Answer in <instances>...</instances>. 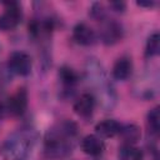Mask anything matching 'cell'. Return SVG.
<instances>
[{
    "label": "cell",
    "instance_id": "3957f363",
    "mask_svg": "<svg viewBox=\"0 0 160 160\" xmlns=\"http://www.w3.org/2000/svg\"><path fill=\"white\" fill-rule=\"evenodd\" d=\"M31 68L32 60L30 55L24 51H14L8 59V69L15 75L26 76L30 74Z\"/></svg>",
    "mask_w": 160,
    "mask_h": 160
},
{
    "label": "cell",
    "instance_id": "8fae6325",
    "mask_svg": "<svg viewBox=\"0 0 160 160\" xmlns=\"http://www.w3.org/2000/svg\"><path fill=\"white\" fill-rule=\"evenodd\" d=\"M121 124H119L114 119H105L95 125V130L100 136L104 138H112L119 134Z\"/></svg>",
    "mask_w": 160,
    "mask_h": 160
},
{
    "label": "cell",
    "instance_id": "ba28073f",
    "mask_svg": "<svg viewBox=\"0 0 160 160\" xmlns=\"http://www.w3.org/2000/svg\"><path fill=\"white\" fill-rule=\"evenodd\" d=\"M95 102H96V100L92 94L84 92L74 102V106H72L74 112L76 115H79L80 118H89L95 109Z\"/></svg>",
    "mask_w": 160,
    "mask_h": 160
},
{
    "label": "cell",
    "instance_id": "6da1fadb",
    "mask_svg": "<svg viewBox=\"0 0 160 160\" xmlns=\"http://www.w3.org/2000/svg\"><path fill=\"white\" fill-rule=\"evenodd\" d=\"M78 126L72 121H62L50 128L45 134L44 151L50 159H62L71 152L72 139L76 136Z\"/></svg>",
    "mask_w": 160,
    "mask_h": 160
},
{
    "label": "cell",
    "instance_id": "8992f818",
    "mask_svg": "<svg viewBox=\"0 0 160 160\" xmlns=\"http://www.w3.org/2000/svg\"><path fill=\"white\" fill-rule=\"evenodd\" d=\"M122 26L114 20L105 21L100 30L101 41L105 45H114L122 39Z\"/></svg>",
    "mask_w": 160,
    "mask_h": 160
},
{
    "label": "cell",
    "instance_id": "ac0fdd59",
    "mask_svg": "<svg viewBox=\"0 0 160 160\" xmlns=\"http://www.w3.org/2000/svg\"><path fill=\"white\" fill-rule=\"evenodd\" d=\"M110 6L115 10V11H118V12H122L124 10H125V2H122V1H112V2H110Z\"/></svg>",
    "mask_w": 160,
    "mask_h": 160
},
{
    "label": "cell",
    "instance_id": "7c38bea8",
    "mask_svg": "<svg viewBox=\"0 0 160 160\" xmlns=\"http://www.w3.org/2000/svg\"><path fill=\"white\" fill-rule=\"evenodd\" d=\"M119 134L121 135V138L125 140V142L128 145H132L135 142H138L141 138V130L136 124L129 122L125 125H121Z\"/></svg>",
    "mask_w": 160,
    "mask_h": 160
},
{
    "label": "cell",
    "instance_id": "5bb4252c",
    "mask_svg": "<svg viewBox=\"0 0 160 160\" xmlns=\"http://www.w3.org/2000/svg\"><path fill=\"white\" fill-rule=\"evenodd\" d=\"M160 52V35L159 32H154L149 36L145 45V56L154 58Z\"/></svg>",
    "mask_w": 160,
    "mask_h": 160
},
{
    "label": "cell",
    "instance_id": "7a4b0ae2",
    "mask_svg": "<svg viewBox=\"0 0 160 160\" xmlns=\"http://www.w3.org/2000/svg\"><path fill=\"white\" fill-rule=\"evenodd\" d=\"M35 135L30 129H22L10 135L2 145V155L9 160H22L31 150Z\"/></svg>",
    "mask_w": 160,
    "mask_h": 160
},
{
    "label": "cell",
    "instance_id": "e0dca14e",
    "mask_svg": "<svg viewBox=\"0 0 160 160\" xmlns=\"http://www.w3.org/2000/svg\"><path fill=\"white\" fill-rule=\"evenodd\" d=\"M90 15H91V18H94L95 20L104 21V19L106 18L104 5L100 4V2H94L92 6H91V9H90Z\"/></svg>",
    "mask_w": 160,
    "mask_h": 160
},
{
    "label": "cell",
    "instance_id": "44dd1931",
    "mask_svg": "<svg viewBox=\"0 0 160 160\" xmlns=\"http://www.w3.org/2000/svg\"><path fill=\"white\" fill-rule=\"evenodd\" d=\"M1 109H2V106H1V104H0V112H1V111H2V110H1Z\"/></svg>",
    "mask_w": 160,
    "mask_h": 160
},
{
    "label": "cell",
    "instance_id": "30bf717a",
    "mask_svg": "<svg viewBox=\"0 0 160 160\" xmlns=\"http://www.w3.org/2000/svg\"><path fill=\"white\" fill-rule=\"evenodd\" d=\"M81 150L91 156H99L102 154L104 149H105V144L104 141L98 136V135H86L85 138H82L81 142H80Z\"/></svg>",
    "mask_w": 160,
    "mask_h": 160
},
{
    "label": "cell",
    "instance_id": "d6986e66",
    "mask_svg": "<svg viewBox=\"0 0 160 160\" xmlns=\"http://www.w3.org/2000/svg\"><path fill=\"white\" fill-rule=\"evenodd\" d=\"M136 4H138L139 6H144V8H151V6L155 5L154 1H138Z\"/></svg>",
    "mask_w": 160,
    "mask_h": 160
},
{
    "label": "cell",
    "instance_id": "2e32d148",
    "mask_svg": "<svg viewBox=\"0 0 160 160\" xmlns=\"http://www.w3.org/2000/svg\"><path fill=\"white\" fill-rule=\"evenodd\" d=\"M120 160H142V151L134 145H125L120 150Z\"/></svg>",
    "mask_w": 160,
    "mask_h": 160
},
{
    "label": "cell",
    "instance_id": "9c48e42d",
    "mask_svg": "<svg viewBox=\"0 0 160 160\" xmlns=\"http://www.w3.org/2000/svg\"><path fill=\"white\" fill-rule=\"evenodd\" d=\"M112 78L120 81H124L129 79L132 74V61L129 56H121L119 58L111 69Z\"/></svg>",
    "mask_w": 160,
    "mask_h": 160
},
{
    "label": "cell",
    "instance_id": "5b68a950",
    "mask_svg": "<svg viewBox=\"0 0 160 160\" xmlns=\"http://www.w3.org/2000/svg\"><path fill=\"white\" fill-rule=\"evenodd\" d=\"M28 108V92L24 88H19L6 102V110L12 116H20Z\"/></svg>",
    "mask_w": 160,
    "mask_h": 160
},
{
    "label": "cell",
    "instance_id": "9a60e30c",
    "mask_svg": "<svg viewBox=\"0 0 160 160\" xmlns=\"http://www.w3.org/2000/svg\"><path fill=\"white\" fill-rule=\"evenodd\" d=\"M59 78L61 80V82L65 85V86H74L78 80H79V75L78 72L69 68V66H61L60 70H59Z\"/></svg>",
    "mask_w": 160,
    "mask_h": 160
},
{
    "label": "cell",
    "instance_id": "277c9868",
    "mask_svg": "<svg viewBox=\"0 0 160 160\" xmlns=\"http://www.w3.org/2000/svg\"><path fill=\"white\" fill-rule=\"evenodd\" d=\"M6 5L4 12L0 15V30L1 31H9L15 29L22 18L21 6L19 2H4Z\"/></svg>",
    "mask_w": 160,
    "mask_h": 160
},
{
    "label": "cell",
    "instance_id": "4fadbf2b",
    "mask_svg": "<svg viewBox=\"0 0 160 160\" xmlns=\"http://www.w3.org/2000/svg\"><path fill=\"white\" fill-rule=\"evenodd\" d=\"M148 122V129L152 135H158L160 131V108L155 106L152 108L146 118Z\"/></svg>",
    "mask_w": 160,
    "mask_h": 160
},
{
    "label": "cell",
    "instance_id": "52a82bcc",
    "mask_svg": "<svg viewBox=\"0 0 160 160\" xmlns=\"http://www.w3.org/2000/svg\"><path fill=\"white\" fill-rule=\"evenodd\" d=\"M72 39L82 46H90L96 41L95 30L85 22H79L72 29Z\"/></svg>",
    "mask_w": 160,
    "mask_h": 160
},
{
    "label": "cell",
    "instance_id": "ffe728a7",
    "mask_svg": "<svg viewBox=\"0 0 160 160\" xmlns=\"http://www.w3.org/2000/svg\"><path fill=\"white\" fill-rule=\"evenodd\" d=\"M1 79H2V74H1V71H0V84H1V81H2Z\"/></svg>",
    "mask_w": 160,
    "mask_h": 160
}]
</instances>
